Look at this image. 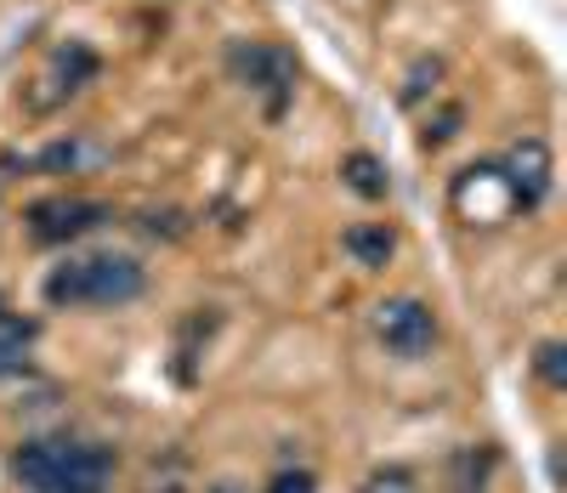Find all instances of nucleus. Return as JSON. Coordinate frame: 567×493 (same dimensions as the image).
I'll return each mask as SVG.
<instances>
[{"instance_id": "1", "label": "nucleus", "mask_w": 567, "mask_h": 493, "mask_svg": "<svg viewBox=\"0 0 567 493\" xmlns=\"http://www.w3.org/2000/svg\"><path fill=\"white\" fill-rule=\"evenodd\" d=\"M114 471V449L74 436H34L12 454V476L23 482V493H109Z\"/></svg>"}, {"instance_id": "2", "label": "nucleus", "mask_w": 567, "mask_h": 493, "mask_svg": "<svg viewBox=\"0 0 567 493\" xmlns=\"http://www.w3.org/2000/svg\"><path fill=\"white\" fill-rule=\"evenodd\" d=\"M148 289V267L136 256H114V250H97V256H69L63 267L45 273L40 295L45 307L58 312H80V307H131L142 301Z\"/></svg>"}, {"instance_id": "3", "label": "nucleus", "mask_w": 567, "mask_h": 493, "mask_svg": "<svg viewBox=\"0 0 567 493\" xmlns=\"http://www.w3.org/2000/svg\"><path fill=\"white\" fill-rule=\"evenodd\" d=\"M437 312L420 301V295H392V301H381L374 307V340L392 352V358H403V363H420L425 352L437 347Z\"/></svg>"}, {"instance_id": "4", "label": "nucleus", "mask_w": 567, "mask_h": 493, "mask_svg": "<svg viewBox=\"0 0 567 493\" xmlns=\"http://www.w3.org/2000/svg\"><path fill=\"white\" fill-rule=\"evenodd\" d=\"M227 69L239 85L267 96V114H284V103H290V91H296V52H284L272 40H239L227 52Z\"/></svg>"}, {"instance_id": "5", "label": "nucleus", "mask_w": 567, "mask_h": 493, "mask_svg": "<svg viewBox=\"0 0 567 493\" xmlns=\"http://www.w3.org/2000/svg\"><path fill=\"white\" fill-rule=\"evenodd\" d=\"M103 222H114V210L103 205V199H40L34 210H29V238L34 244H74V238H85V233H97Z\"/></svg>"}, {"instance_id": "6", "label": "nucleus", "mask_w": 567, "mask_h": 493, "mask_svg": "<svg viewBox=\"0 0 567 493\" xmlns=\"http://www.w3.org/2000/svg\"><path fill=\"white\" fill-rule=\"evenodd\" d=\"M499 176H505L511 205L539 210L550 199V147H545V136H523V142H516L505 154V165H499Z\"/></svg>"}, {"instance_id": "7", "label": "nucleus", "mask_w": 567, "mask_h": 493, "mask_svg": "<svg viewBox=\"0 0 567 493\" xmlns=\"http://www.w3.org/2000/svg\"><path fill=\"white\" fill-rule=\"evenodd\" d=\"M341 250L358 261V267H392V256H398V227L392 222H358V227H347L341 233Z\"/></svg>"}, {"instance_id": "8", "label": "nucleus", "mask_w": 567, "mask_h": 493, "mask_svg": "<svg viewBox=\"0 0 567 493\" xmlns=\"http://www.w3.org/2000/svg\"><path fill=\"white\" fill-rule=\"evenodd\" d=\"M494 465H499V454L488 449V442H471V449H454V460H449V487H454V493H488Z\"/></svg>"}, {"instance_id": "9", "label": "nucleus", "mask_w": 567, "mask_h": 493, "mask_svg": "<svg viewBox=\"0 0 567 493\" xmlns=\"http://www.w3.org/2000/svg\"><path fill=\"white\" fill-rule=\"evenodd\" d=\"M341 182L358 193V199H369V205H381L386 193H392V171H386V160H374V154H347L341 160Z\"/></svg>"}, {"instance_id": "10", "label": "nucleus", "mask_w": 567, "mask_h": 493, "mask_svg": "<svg viewBox=\"0 0 567 493\" xmlns=\"http://www.w3.org/2000/svg\"><path fill=\"white\" fill-rule=\"evenodd\" d=\"M97 52H91V45H80V40H69L63 45V52L52 58V74L63 80V91H80V85H91V80H97Z\"/></svg>"}, {"instance_id": "11", "label": "nucleus", "mask_w": 567, "mask_h": 493, "mask_svg": "<svg viewBox=\"0 0 567 493\" xmlns=\"http://www.w3.org/2000/svg\"><path fill=\"white\" fill-rule=\"evenodd\" d=\"M534 374H539L550 391L567 386V347H561V340H539V347H534Z\"/></svg>"}, {"instance_id": "12", "label": "nucleus", "mask_w": 567, "mask_h": 493, "mask_svg": "<svg viewBox=\"0 0 567 493\" xmlns=\"http://www.w3.org/2000/svg\"><path fill=\"white\" fill-rule=\"evenodd\" d=\"M414 487H420V476L409 465H381V471H369V482H363V493H414Z\"/></svg>"}, {"instance_id": "13", "label": "nucleus", "mask_w": 567, "mask_h": 493, "mask_svg": "<svg viewBox=\"0 0 567 493\" xmlns=\"http://www.w3.org/2000/svg\"><path fill=\"white\" fill-rule=\"evenodd\" d=\"M437 80H443V63H437V58H420V63L409 69V80H403V103L414 109V103H420V96L432 91Z\"/></svg>"}, {"instance_id": "14", "label": "nucleus", "mask_w": 567, "mask_h": 493, "mask_svg": "<svg viewBox=\"0 0 567 493\" xmlns=\"http://www.w3.org/2000/svg\"><path fill=\"white\" fill-rule=\"evenodd\" d=\"M261 493H318V476L307 471V465H284V471H272L267 476V487Z\"/></svg>"}, {"instance_id": "15", "label": "nucleus", "mask_w": 567, "mask_h": 493, "mask_svg": "<svg viewBox=\"0 0 567 493\" xmlns=\"http://www.w3.org/2000/svg\"><path fill=\"white\" fill-rule=\"evenodd\" d=\"M460 120H465V109H460V103L437 109V120H425V147H437V142H449V136L460 131Z\"/></svg>"}, {"instance_id": "16", "label": "nucleus", "mask_w": 567, "mask_h": 493, "mask_svg": "<svg viewBox=\"0 0 567 493\" xmlns=\"http://www.w3.org/2000/svg\"><path fill=\"white\" fill-rule=\"evenodd\" d=\"M74 160H80V147H74V142H58V147H45L34 165H40V171H69Z\"/></svg>"}, {"instance_id": "17", "label": "nucleus", "mask_w": 567, "mask_h": 493, "mask_svg": "<svg viewBox=\"0 0 567 493\" xmlns=\"http://www.w3.org/2000/svg\"><path fill=\"white\" fill-rule=\"evenodd\" d=\"M23 369V347H18V340H7V335H0V380H7V374H18Z\"/></svg>"}, {"instance_id": "18", "label": "nucleus", "mask_w": 567, "mask_h": 493, "mask_svg": "<svg viewBox=\"0 0 567 493\" xmlns=\"http://www.w3.org/2000/svg\"><path fill=\"white\" fill-rule=\"evenodd\" d=\"M148 493H182V487H171V482H165V487H148Z\"/></svg>"}, {"instance_id": "19", "label": "nucleus", "mask_w": 567, "mask_h": 493, "mask_svg": "<svg viewBox=\"0 0 567 493\" xmlns=\"http://www.w3.org/2000/svg\"><path fill=\"white\" fill-rule=\"evenodd\" d=\"M216 493H239V487H216Z\"/></svg>"}, {"instance_id": "20", "label": "nucleus", "mask_w": 567, "mask_h": 493, "mask_svg": "<svg viewBox=\"0 0 567 493\" xmlns=\"http://www.w3.org/2000/svg\"><path fill=\"white\" fill-rule=\"evenodd\" d=\"M0 312H7V295H0Z\"/></svg>"}]
</instances>
